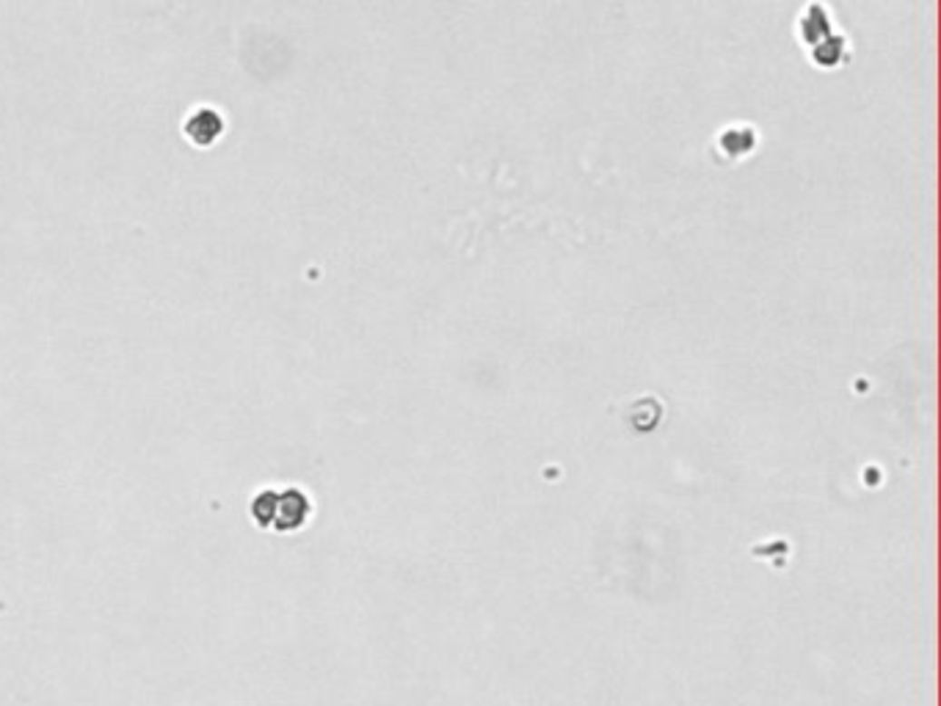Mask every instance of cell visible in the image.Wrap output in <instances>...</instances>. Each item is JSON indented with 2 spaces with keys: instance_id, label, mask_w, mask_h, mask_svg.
<instances>
[{
  "instance_id": "1",
  "label": "cell",
  "mask_w": 941,
  "mask_h": 706,
  "mask_svg": "<svg viewBox=\"0 0 941 706\" xmlns=\"http://www.w3.org/2000/svg\"><path fill=\"white\" fill-rule=\"evenodd\" d=\"M221 127H224V124H221V116H219L216 111L205 108V111H199V113L191 116V122L185 124V132L196 141V144L205 147V144H211V141L219 138Z\"/></svg>"
}]
</instances>
